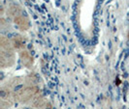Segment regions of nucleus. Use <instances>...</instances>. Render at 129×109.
<instances>
[{"instance_id":"obj_1","label":"nucleus","mask_w":129,"mask_h":109,"mask_svg":"<svg viewBox=\"0 0 129 109\" xmlns=\"http://www.w3.org/2000/svg\"><path fill=\"white\" fill-rule=\"evenodd\" d=\"M14 23L20 31H26L31 27V22L25 11H22L19 16L14 18Z\"/></svg>"},{"instance_id":"obj_2","label":"nucleus","mask_w":129,"mask_h":109,"mask_svg":"<svg viewBox=\"0 0 129 109\" xmlns=\"http://www.w3.org/2000/svg\"><path fill=\"white\" fill-rule=\"evenodd\" d=\"M26 86V82H25V79L21 78V77H15L13 78L9 85H7V87L11 90V92L13 93V96L17 95L19 93V91H21L24 87Z\"/></svg>"},{"instance_id":"obj_3","label":"nucleus","mask_w":129,"mask_h":109,"mask_svg":"<svg viewBox=\"0 0 129 109\" xmlns=\"http://www.w3.org/2000/svg\"><path fill=\"white\" fill-rule=\"evenodd\" d=\"M19 58H20V62L25 68H31L33 65V57L31 54L27 51L26 49H22L19 52Z\"/></svg>"},{"instance_id":"obj_4","label":"nucleus","mask_w":129,"mask_h":109,"mask_svg":"<svg viewBox=\"0 0 129 109\" xmlns=\"http://www.w3.org/2000/svg\"><path fill=\"white\" fill-rule=\"evenodd\" d=\"M45 103H46V101H45V98H44L43 95H42L41 93H38V94L32 98V100L30 101V105L36 109H41Z\"/></svg>"},{"instance_id":"obj_5","label":"nucleus","mask_w":129,"mask_h":109,"mask_svg":"<svg viewBox=\"0 0 129 109\" xmlns=\"http://www.w3.org/2000/svg\"><path fill=\"white\" fill-rule=\"evenodd\" d=\"M25 79L26 85L30 86H38L39 81H40V76L37 73H30L24 78Z\"/></svg>"},{"instance_id":"obj_6","label":"nucleus","mask_w":129,"mask_h":109,"mask_svg":"<svg viewBox=\"0 0 129 109\" xmlns=\"http://www.w3.org/2000/svg\"><path fill=\"white\" fill-rule=\"evenodd\" d=\"M12 44H13V46L15 49H17V50H22V49H24V40L21 38V37H19V36H16L15 38L12 40Z\"/></svg>"},{"instance_id":"obj_7","label":"nucleus","mask_w":129,"mask_h":109,"mask_svg":"<svg viewBox=\"0 0 129 109\" xmlns=\"http://www.w3.org/2000/svg\"><path fill=\"white\" fill-rule=\"evenodd\" d=\"M41 109H52V105L50 102L46 101V103L43 105V107H42Z\"/></svg>"},{"instance_id":"obj_8","label":"nucleus","mask_w":129,"mask_h":109,"mask_svg":"<svg viewBox=\"0 0 129 109\" xmlns=\"http://www.w3.org/2000/svg\"><path fill=\"white\" fill-rule=\"evenodd\" d=\"M21 109H36V108H34V107H32V106L30 105V106H24V107H22Z\"/></svg>"}]
</instances>
